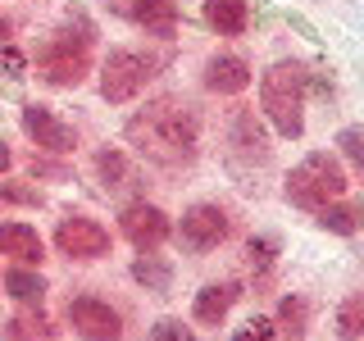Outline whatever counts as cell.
<instances>
[{"mask_svg": "<svg viewBox=\"0 0 364 341\" xmlns=\"http://www.w3.org/2000/svg\"><path fill=\"white\" fill-rule=\"evenodd\" d=\"M337 337L341 341H364V296H346L337 305Z\"/></svg>", "mask_w": 364, "mask_h": 341, "instance_id": "obj_20", "label": "cell"}, {"mask_svg": "<svg viewBox=\"0 0 364 341\" xmlns=\"http://www.w3.org/2000/svg\"><path fill=\"white\" fill-rule=\"evenodd\" d=\"M232 132H237V146H242V151H250V155H264L269 151V146H264V132L255 128V119H250L246 109L232 119Z\"/></svg>", "mask_w": 364, "mask_h": 341, "instance_id": "obj_22", "label": "cell"}, {"mask_svg": "<svg viewBox=\"0 0 364 341\" xmlns=\"http://www.w3.org/2000/svg\"><path fill=\"white\" fill-rule=\"evenodd\" d=\"M228 210L219 205H191L178 223V242L191 250V255H205V250H219L228 242Z\"/></svg>", "mask_w": 364, "mask_h": 341, "instance_id": "obj_6", "label": "cell"}, {"mask_svg": "<svg viewBox=\"0 0 364 341\" xmlns=\"http://www.w3.org/2000/svg\"><path fill=\"white\" fill-rule=\"evenodd\" d=\"M305 91H310V68L301 60H278L259 77V109L287 141L305 132Z\"/></svg>", "mask_w": 364, "mask_h": 341, "instance_id": "obj_2", "label": "cell"}, {"mask_svg": "<svg viewBox=\"0 0 364 341\" xmlns=\"http://www.w3.org/2000/svg\"><path fill=\"white\" fill-rule=\"evenodd\" d=\"M132 278L141 282L146 291L168 296V287H173V264H168V259H159V255H151V250H141V255H136V264H132Z\"/></svg>", "mask_w": 364, "mask_h": 341, "instance_id": "obj_17", "label": "cell"}, {"mask_svg": "<svg viewBox=\"0 0 364 341\" xmlns=\"http://www.w3.org/2000/svg\"><path fill=\"white\" fill-rule=\"evenodd\" d=\"M23 68H28V60L14 50L9 41H0V73H9V77H23Z\"/></svg>", "mask_w": 364, "mask_h": 341, "instance_id": "obj_28", "label": "cell"}, {"mask_svg": "<svg viewBox=\"0 0 364 341\" xmlns=\"http://www.w3.org/2000/svg\"><path fill=\"white\" fill-rule=\"evenodd\" d=\"M318 227L323 232H337V237H350V232H360L364 227V205H323L318 210Z\"/></svg>", "mask_w": 364, "mask_h": 341, "instance_id": "obj_18", "label": "cell"}, {"mask_svg": "<svg viewBox=\"0 0 364 341\" xmlns=\"http://www.w3.org/2000/svg\"><path fill=\"white\" fill-rule=\"evenodd\" d=\"M205 91H214V96H242L250 87V64L242 55H214L210 64H205Z\"/></svg>", "mask_w": 364, "mask_h": 341, "instance_id": "obj_11", "label": "cell"}, {"mask_svg": "<svg viewBox=\"0 0 364 341\" xmlns=\"http://www.w3.org/2000/svg\"><path fill=\"white\" fill-rule=\"evenodd\" d=\"M0 196L14 200V205H41V191L37 187H0Z\"/></svg>", "mask_w": 364, "mask_h": 341, "instance_id": "obj_29", "label": "cell"}, {"mask_svg": "<svg viewBox=\"0 0 364 341\" xmlns=\"http://www.w3.org/2000/svg\"><path fill=\"white\" fill-rule=\"evenodd\" d=\"M37 73L50 87H77L91 73V32L87 28H55L37 45Z\"/></svg>", "mask_w": 364, "mask_h": 341, "instance_id": "obj_3", "label": "cell"}, {"mask_svg": "<svg viewBox=\"0 0 364 341\" xmlns=\"http://www.w3.org/2000/svg\"><path fill=\"white\" fill-rule=\"evenodd\" d=\"M32 178H68L60 164H41V159H32Z\"/></svg>", "mask_w": 364, "mask_h": 341, "instance_id": "obj_30", "label": "cell"}, {"mask_svg": "<svg viewBox=\"0 0 364 341\" xmlns=\"http://www.w3.org/2000/svg\"><path fill=\"white\" fill-rule=\"evenodd\" d=\"M128 146L159 168H187L200 146V119L187 100L159 96L128 119Z\"/></svg>", "mask_w": 364, "mask_h": 341, "instance_id": "obj_1", "label": "cell"}, {"mask_svg": "<svg viewBox=\"0 0 364 341\" xmlns=\"http://www.w3.org/2000/svg\"><path fill=\"white\" fill-rule=\"evenodd\" d=\"M5 291L14 296V301H23V305H41L46 282H41V273H32L28 264H18V269L5 273Z\"/></svg>", "mask_w": 364, "mask_h": 341, "instance_id": "obj_19", "label": "cell"}, {"mask_svg": "<svg viewBox=\"0 0 364 341\" xmlns=\"http://www.w3.org/2000/svg\"><path fill=\"white\" fill-rule=\"evenodd\" d=\"M119 227H123V237H128L136 250H159L168 242V232H173L168 214L159 210V205H146V200L128 205V210L119 214Z\"/></svg>", "mask_w": 364, "mask_h": 341, "instance_id": "obj_9", "label": "cell"}, {"mask_svg": "<svg viewBox=\"0 0 364 341\" xmlns=\"http://www.w3.org/2000/svg\"><path fill=\"white\" fill-rule=\"evenodd\" d=\"M159 60L141 50H109L105 64H100V96L109 100V105H128L132 96H141V87L155 77Z\"/></svg>", "mask_w": 364, "mask_h": 341, "instance_id": "obj_5", "label": "cell"}, {"mask_svg": "<svg viewBox=\"0 0 364 341\" xmlns=\"http://www.w3.org/2000/svg\"><path fill=\"white\" fill-rule=\"evenodd\" d=\"M123 14H128L136 28H146L151 37H164L168 41L178 32V0H128Z\"/></svg>", "mask_w": 364, "mask_h": 341, "instance_id": "obj_12", "label": "cell"}, {"mask_svg": "<svg viewBox=\"0 0 364 341\" xmlns=\"http://www.w3.org/2000/svg\"><path fill=\"white\" fill-rule=\"evenodd\" d=\"M55 246L68 259H100L109 255V227L87 219V214H73V219H60V227H55Z\"/></svg>", "mask_w": 364, "mask_h": 341, "instance_id": "obj_7", "label": "cell"}, {"mask_svg": "<svg viewBox=\"0 0 364 341\" xmlns=\"http://www.w3.org/2000/svg\"><path fill=\"white\" fill-rule=\"evenodd\" d=\"M273 255H278V242H273V237H255V242H250V264L269 269Z\"/></svg>", "mask_w": 364, "mask_h": 341, "instance_id": "obj_27", "label": "cell"}, {"mask_svg": "<svg viewBox=\"0 0 364 341\" xmlns=\"http://www.w3.org/2000/svg\"><path fill=\"white\" fill-rule=\"evenodd\" d=\"M96 178L105 182V187H119V182L128 178V164H123V155H119V151H100V155H96Z\"/></svg>", "mask_w": 364, "mask_h": 341, "instance_id": "obj_23", "label": "cell"}, {"mask_svg": "<svg viewBox=\"0 0 364 341\" xmlns=\"http://www.w3.org/2000/svg\"><path fill=\"white\" fill-rule=\"evenodd\" d=\"M0 255L18 259V264H41L46 242H41L37 227H28V223H0Z\"/></svg>", "mask_w": 364, "mask_h": 341, "instance_id": "obj_14", "label": "cell"}, {"mask_svg": "<svg viewBox=\"0 0 364 341\" xmlns=\"http://www.w3.org/2000/svg\"><path fill=\"white\" fill-rule=\"evenodd\" d=\"M337 146H341V155H346L355 168H364V123H355V128H341L337 132Z\"/></svg>", "mask_w": 364, "mask_h": 341, "instance_id": "obj_24", "label": "cell"}, {"mask_svg": "<svg viewBox=\"0 0 364 341\" xmlns=\"http://www.w3.org/2000/svg\"><path fill=\"white\" fill-rule=\"evenodd\" d=\"M146 341H196V332H191V328L182 323V318H159Z\"/></svg>", "mask_w": 364, "mask_h": 341, "instance_id": "obj_25", "label": "cell"}, {"mask_svg": "<svg viewBox=\"0 0 364 341\" xmlns=\"http://www.w3.org/2000/svg\"><path fill=\"white\" fill-rule=\"evenodd\" d=\"M237 301H242V282H210V287L196 291V305H191V314H196V323L219 328Z\"/></svg>", "mask_w": 364, "mask_h": 341, "instance_id": "obj_13", "label": "cell"}, {"mask_svg": "<svg viewBox=\"0 0 364 341\" xmlns=\"http://www.w3.org/2000/svg\"><path fill=\"white\" fill-rule=\"evenodd\" d=\"M341 196H346V168L328 151L305 155L287 173V200L301 205V210H323V205H333Z\"/></svg>", "mask_w": 364, "mask_h": 341, "instance_id": "obj_4", "label": "cell"}, {"mask_svg": "<svg viewBox=\"0 0 364 341\" xmlns=\"http://www.w3.org/2000/svg\"><path fill=\"white\" fill-rule=\"evenodd\" d=\"M55 328L46 323V318H37V314H18V318H9L5 323V337L9 341H37V337H50Z\"/></svg>", "mask_w": 364, "mask_h": 341, "instance_id": "obj_21", "label": "cell"}, {"mask_svg": "<svg viewBox=\"0 0 364 341\" xmlns=\"http://www.w3.org/2000/svg\"><path fill=\"white\" fill-rule=\"evenodd\" d=\"M23 132L37 141V151H50V155H68L77 146V132L46 105H23Z\"/></svg>", "mask_w": 364, "mask_h": 341, "instance_id": "obj_10", "label": "cell"}, {"mask_svg": "<svg viewBox=\"0 0 364 341\" xmlns=\"http://www.w3.org/2000/svg\"><path fill=\"white\" fill-rule=\"evenodd\" d=\"M205 23L219 37H242L250 28V5L246 0H205Z\"/></svg>", "mask_w": 364, "mask_h": 341, "instance_id": "obj_15", "label": "cell"}, {"mask_svg": "<svg viewBox=\"0 0 364 341\" xmlns=\"http://www.w3.org/2000/svg\"><path fill=\"white\" fill-rule=\"evenodd\" d=\"M305 323H310V305H305L301 296H282L278 314H273L278 341H305Z\"/></svg>", "mask_w": 364, "mask_h": 341, "instance_id": "obj_16", "label": "cell"}, {"mask_svg": "<svg viewBox=\"0 0 364 341\" xmlns=\"http://www.w3.org/2000/svg\"><path fill=\"white\" fill-rule=\"evenodd\" d=\"M9 168H14V151H9V146H5V141H0V178H5V173H9Z\"/></svg>", "mask_w": 364, "mask_h": 341, "instance_id": "obj_31", "label": "cell"}, {"mask_svg": "<svg viewBox=\"0 0 364 341\" xmlns=\"http://www.w3.org/2000/svg\"><path fill=\"white\" fill-rule=\"evenodd\" d=\"M68 323H73V332L82 341H119L123 337L119 310H109V305L96 301V296H77V301H68Z\"/></svg>", "mask_w": 364, "mask_h": 341, "instance_id": "obj_8", "label": "cell"}, {"mask_svg": "<svg viewBox=\"0 0 364 341\" xmlns=\"http://www.w3.org/2000/svg\"><path fill=\"white\" fill-rule=\"evenodd\" d=\"M237 341H278V328H273V318H250L237 332Z\"/></svg>", "mask_w": 364, "mask_h": 341, "instance_id": "obj_26", "label": "cell"}]
</instances>
